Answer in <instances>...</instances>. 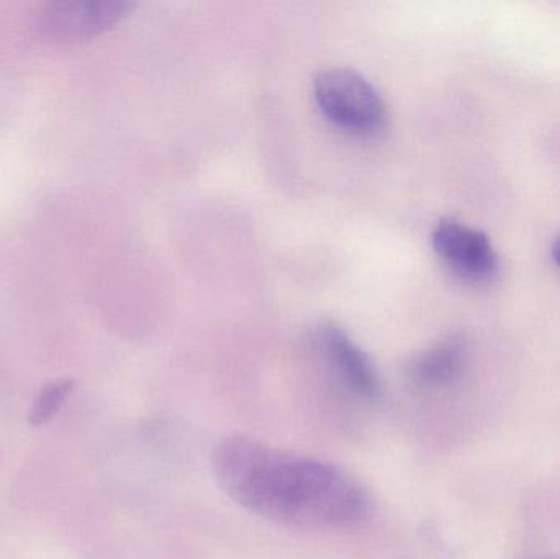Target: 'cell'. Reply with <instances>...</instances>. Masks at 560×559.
Returning a JSON list of instances; mask_svg holds the SVG:
<instances>
[{
  "instance_id": "obj_1",
  "label": "cell",
  "mask_w": 560,
  "mask_h": 559,
  "mask_svg": "<svg viewBox=\"0 0 560 559\" xmlns=\"http://www.w3.org/2000/svg\"><path fill=\"white\" fill-rule=\"evenodd\" d=\"M212 468L233 502L282 527L346 531L371 515L368 489L345 469L248 436L222 440Z\"/></svg>"
},
{
  "instance_id": "obj_2",
  "label": "cell",
  "mask_w": 560,
  "mask_h": 559,
  "mask_svg": "<svg viewBox=\"0 0 560 559\" xmlns=\"http://www.w3.org/2000/svg\"><path fill=\"white\" fill-rule=\"evenodd\" d=\"M316 104L336 127L355 137H375L387 125V108L377 89L351 69H326L313 82Z\"/></svg>"
},
{
  "instance_id": "obj_3",
  "label": "cell",
  "mask_w": 560,
  "mask_h": 559,
  "mask_svg": "<svg viewBox=\"0 0 560 559\" xmlns=\"http://www.w3.org/2000/svg\"><path fill=\"white\" fill-rule=\"evenodd\" d=\"M135 7L131 0H59L38 10L33 28L46 42H88L114 28Z\"/></svg>"
},
{
  "instance_id": "obj_4",
  "label": "cell",
  "mask_w": 560,
  "mask_h": 559,
  "mask_svg": "<svg viewBox=\"0 0 560 559\" xmlns=\"http://www.w3.org/2000/svg\"><path fill=\"white\" fill-rule=\"evenodd\" d=\"M313 345L346 396L371 406L382 399L381 377L374 363L342 327L335 322H322L313 331Z\"/></svg>"
},
{
  "instance_id": "obj_5",
  "label": "cell",
  "mask_w": 560,
  "mask_h": 559,
  "mask_svg": "<svg viewBox=\"0 0 560 559\" xmlns=\"http://www.w3.org/2000/svg\"><path fill=\"white\" fill-rule=\"evenodd\" d=\"M431 243L441 261L463 281L486 284L499 275V255L489 236L459 220H441Z\"/></svg>"
},
{
  "instance_id": "obj_6",
  "label": "cell",
  "mask_w": 560,
  "mask_h": 559,
  "mask_svg": "<svg viewBox=\"0 0 560 559\" xmlns=\"http://www.w3.org/2000/svg\"><path fill=\"white\" fill-rule=\"evenodd\" d=\"M467 348L463 338L450 337L413 354L405 364V377L413 389L436 393L456 384L466 370Z\"/></svg>"
},
{
  "instance_id": "obj_7",
  "label": "cell",
  "mask_w": 560,
  "mask_h": 559,
  "mask_svg": "<svg viewBox=\"0 0 560 559\" xmlns=\"http://www.w3.org/2000/svg\"><path fill=\"white\" fill-rule=\"evenodd\" d=\"M71 389L72 381L69 380L58 381V383L46 386L45 389L42 391V394H39L38 399H36L32 414H30V422H32V426H43V423L52 419L56 412L61 409Z\"/></svg>"
},
{
  "instance_id": "obj_8",
  "label": "cell",
  "mask_w": 560,
  "mask_h": 559,
  "mask_svg": "<svg viewBox=\"0 0 560 559\" xmlns=\"http://www.w3.org/2000/svg\"><path fill=\"white\" fill-rule=\"evenodd\" d=\"M552 259H555L556 265L560 268V233L558 238L555 240V243H552Z\"/></svg>"
}]
</instances>
